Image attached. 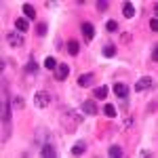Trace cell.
I'll return each mask as SVG.
<instances>
[{"label":"cell","mask_w":158,"mask_h":158,"mask_svg":"<svg viewBox=\"0 0 158 158\" xmlns=\"http://www.w3.org/2000/svg\"><path fill=\"white\" fill-rule=\"evenodd\" d=\"M65 51H68L72 57H76V55L80 53V44H78V40H68V42H65Z\"/></svg>","instance_id":"18"},{"label":"cell","mask_w":158,"mask_h":158,"mask_svg":"<svg viewBox=\"0 0 158 158\" xmlns=\"http://www.w3.org/2000/svg\"><path fill=\"white\" fill-rule=\"evenodd\" d=\"M13 25H15V30H17L19 34H25V32H30V21H27L25 17H17Z\"/></svg>","instance_id":"11"},{"label":"cell","mask_w":158,"mask_h":158,"mask_svg":"<svg viewBox=\"0 0 158 158\" xmlns=\"http://www.w3.org/2000/svg\"><path fill=\"white\" fill-rule=\"evenodd\" d=\"M57 63H59V61L55 59L53 55H47V57H44V61H42V65H44L47 70H51V72H53V70L57 68Z\"/></svg>","instance_id":"21"},{"label":"cell","mask_w":158,"mask_h":158,"mask_svg":"<svg viewBox=\"0 0 158 158\" xmlns=\"http://www.w3.org/2000/svg\"><path fill=\"white\" fill-rule=\"evenodd\" d=\"M139 156H141V158H152V156H154V152H150V150H141Z\"/></svg>","instance_id":"27"},{"label":"cell","mask_w":158,"mask_h":158,"mask_svg":"<svg viewBox=\"0 0 158 158\" xmlns=\"http://www.w3.org/2000/svg\"><path fill=\"white\" fill-rule=\"evenodd\" d=\"M150 89H154V78H150V76H143V78H139L135 82V91L137 93H146Z\"/></svg>","instance_id":"8"},{"label":"cell","mask_w":158,"mask_h":158,"mask_svg":"<svg viewBox=\"0 0 158 158\" xmlns=\"http://www.w3.org/2000/svg\"><path fill=\"white\" fill-rule=\"evenodd\" d=\"M11 103H13V110H23L25 108V99L21 95H13Z\"/></svg>","instance_id":"22"},{"label":"cell","mask_w":158,"mask_h":158,"mask_svg":"<svg viewBox=\"0 0 158 158\" xmlns=\"http://www.w3.org/2000/svg\"><path fill=\"white\" fill-rule=\"evenodd\" d=\"M11 99L13 97L9 93V82H6V78H2V143H6L11 137V112H13Z\"/></svg>","instance_id":"1"},{"label":"cell","mask_w":158,"mask_h":158,"mask_svg":"<svg viewBox=\"0 0 158 158\" xmlns=\"http://www.w3.org/2000/svg\"><path fill=\"white\" fill-rule=\"evenodd\" d=\"M120 30V23L116 21V19H108L106 21V32H110V34H116Z\"/></svg>","instance_id":"20"},{"label":"cell","mask_w":158,"mask_h":158,"mask_svg":"<svg viewBox=\"0 0 158 158\" xmlns=\"http://www.w3.org/2000/svg\"><path fill=\"white\" fill-rule=\"evenodd\" d=\"M6 42H9V47H13V49H21V47L25 44L23 34H19L17 30H13V32L6 34Z\"/></svg>","instance_id":"3"},{"label":"cell","mask_w":158,"mask_h":158,"mask_svg":"<svg viewBox=\"0 0 158 158\" xmlns=\"http://www.w3.org/2000/svg\"><path fill=\"white\" fill-rule=\"evenodd\" d=\"M80 32H82L85 42H93V38H95V25L91 23V21H82L80 23Z\"/></svg>","instance_id":"7"},{"label":"cell","mask_w":158,"mask_h":158,"mask_svg":"<svg viewBox=\"0 0 158 158\" xmlns=\"http://www.w3.org/2000/svg\"><path fill=\"white\" fill-rule=\"evenodd\" d=\"M116 53H118V47L116 44H103V49H101V55L106 57V59H112V57H116Z\"/></svg>","instance_id":"14"},{"label":"cell","mask_w":158,"mask_h":158,"mask_svg":"<svg viewBox=\"0 0 158 158\" xmlns=\"http://www.w3.org/2000/svg\"><path fill=\"white\" fill-rule=\"evenodd\" d=\"M70 152H72V156H80V154H85V152H86V141H85V139L76 141V143L72 146V150H70Z\"/></svg>","instance_id":"17"},{"label":"cell","mask_w":158,"mask_h":158,"mask_svg":"<svg viewBox=\"0 0 158 158\" xmlns=\"http://www.w3.org/2000/svg\"><path fill=\"white\" fill-rule=\"evenodd\" d=\"M34 106H36L38 110H44L51 106V95L47 93V91H38L36 95H34Z\"/></svg>","instance_id":"4"},{"label":"cell","mask_w":158,"mask_h":158,"mask_svg":"<svg viewBox=\"0 0 158 158\" xmlns=\"http://www.w3.org/2000/svg\"><path fill=\"white\" fill-rule=\"evenodd\" d=\"M150 30H152V32H158V19H156V17L150 19Z\"/></svg>","instance_id":"26"},{"label":"cell","mask_w":158,"mask_h":158,"mask_svg":"<svg viewBox=\"0 0 158 158\" xmlns=\"http://www.w3.org/2000/svg\"><path fill=\"white\" fill-rule=\"evenodd\" d=\"M68 76H70V65H68V63H57V68L53 70V78H55L57 82H63Z\"/></svg>","instance_id":"6"},{"label":"cell","mask_w":158,"mask_h":158,"mask_svg":"<svg viewBox=\"0 0 158 158\" xmlns=\"http://www.w3.org/2000/svg\"><path fill=\"white\" fill-rule=\"evenodd\" d=\"M154 112H156V99L150 101V106H148V114H154Z\"/></svg>","instance_id":"29"},{"label":"cell","mask_w":158,"mask_h":158,"mask_svg":"<svg viewBox=\"0 0 158 158\" xmlns=\"http://www.w3.org/2000/svg\"><path fill=\"white\" fill-rule=\"evenodd\" d=\"M95 9H97V13H108L110 2H106V0H99L97 4H95Z\"/></svg>","instance_id":"24"},{"label":"cell","mask_w":158,"mask_h":158,"mask_svg":"<svg viewBox=\"0 0 158 158\" xmlns=\"http://www.w3.org/2000/svg\"><path fill=\"white\" fill-rule=\"evenodd\" d=\"M108 93H110V89L106 85H101V86H95L93 89V97L97 99V101H103V99L108 97Z\"/></svg>","instance_id":"15"},{"label":"cell","mask_w":158,"mask_h":158,"mask_svg":"<svg viewBox=\"0 0 158 158\" xmlns=\"http://www.w3.org/2000/svg\"><path fill=\"white\" fill-rule=\"evenodd\" d=\"M120 108L124 110V112H129V97H127V99H120Z\"/></svg>","instance_id":"31"},{"label":"cell","mask_w":158,"mask_h":158,"mask_svg":"<svg viewBox=\"0 0 158 158\" xmlns=\"http://www.w3.org/2000/svg\"><path fill=\"white\" fill-rule=\"evenodd\" d=\"M34 32H36V36H38V38H44L47 34H49V25H47V21H38V23H36V30H34Z\"/></svg>","instance_id":"19"},{"label":"cell","mask_w":158,"mask_h":158,"mask_svg":"<svg viewBox=\"0 0 158 158\" xmlns=\"http://www.w3.org/2000/svg\"><path fill=\"white\" fill-rule=\"evenodd\" d=\"M114 95L118 99H127L131 95V89H129V85H124V82H116L114 85Z\"/></svg>","instance_id":"10"},{"label":"cell","mask_w":158,"mask_h":158,"mask_svg":"<svg viewBox=\"0 0 158 158\" xmlns=\"http://www.w3.org/2000/svg\"><path fill=\"white\" fill-rule=\"evenodd\" d=\"M122 124H124V129H131V127L135 124V118L131 116V114H127V116H124V120H122Z\"/></svg>","instance_id":"25"},{"label":"cell","mask_w":158,"mask_h":158,"mask_svg":"<svg viewBox=\"0 0 158 158\" xmlns=\"http://www.w3.org/2000/svg\"><path fill=\"white\" fill-rule=\"evenodd\" d=\"M21 13H23V17L27 21H36V9H34L30 2H25L23 6H21Z\"/></svg>","instance_id":"12"},{"label":"cell","mask_w":158,"mask_h":158,"mask_svg":"<svg viewBox=\"0 0 158 158\" xmlns=\"http://www.w3.org/2000/svg\"><path fill=\"white\" fill-rule=\"evenodd\" d=\"M135 15H137L135 4L133 2H124V4H122V17H124V19H133Z\"/></svg>","instance_id":"13"},{"label":"cell","mask_w":158,"mask_h":158,"mask_svg":"<svg viewBox=\"0 0 158 158\" xmlns=\"http://www.w3.org/2000/svg\"><path fill=\"white\" fill-rule=\"evenodd\" d=\"M122 154H124V152H122L120 146H116V143H114V146H110V150H108V156L110 158H122Z\"/></svg>","instance_id":"23"},{"label":"cell","mask_w":158,"mask_h":158,"mask_svg":"<svg viewBox=\"0 0 158 158\" xmlns=\"http://www.w3.org/2000/svg\"><path fill=\"white\" fill-rule=\"evenodd\" d=\"M80 112L85 116H97L99 114V108H97V99H85L80 103Z\"/></svg>","instance_id":"2"},{"label":"cell","mask_w":158,"mask_h":158,"mask_svg":"<svg viewBox=\"0 0 158 158\" xmlns=\"http://www.w3.org/2000/svg\"><path fill=\"white\" fill-rule=\"evenodd\" d=\"M93 82H95V74H93V72L80 74L78 80H76V85L80 86V89H89V86H93Z\"/></svg>","instance_id":"9"},{"label":"cell","mask_w":158,"mask_h":158,"mask_svg":"<svg viewBox=\"0 0 158 158\" xmlns=\"http://www.w3.org/2000/svg\"><path fill=\"white\" fill-rule=\"evenodd\" d=\"M44 6H47V9H55V6H59V2H55V0H47Z\"/></svg>","instance_id":"28"},{"label":"cell","mask_w":158,"mask_h":158,"mask_svg":"<svg viewBox=\"0 0 158 158\" xmlns=\"http://www.w3.org/2000/svg\"><path fill=\"white\" fill-rule=\"evenodd\" d=\"M152 61H158V44L152 47Z\"/></svg>","instance_id":"30"},{"label":"cell","mask_w":158,"mask_h":158,"mask_svg":"<svg viewBox=\"0 0 158 158\" xmlns=\"http://www.w3.org/2000/svg\"><path fill=\"white\" fill-rule=\"evenodd\" d=\"M23 74L27 76V78H36V74H38V61L34 55H30L27 57V63L23 65Z\"/></svg>","instance_id":"5"},{"label":"cell","mask_w":158,"mask_h":158,"mask_svg":"<svg viewBox=\"0 0 158 158\" xmlns=\"http://www.w3.org/2000/svg\"><path fill=\"white\" fill-rule=\"evenodd\" d=\"M101 112H103L106 118H116V116H118V108H116L114 103H106V106L101 108Z\"/></svg>","instance_id":"16"}]
</instances>
